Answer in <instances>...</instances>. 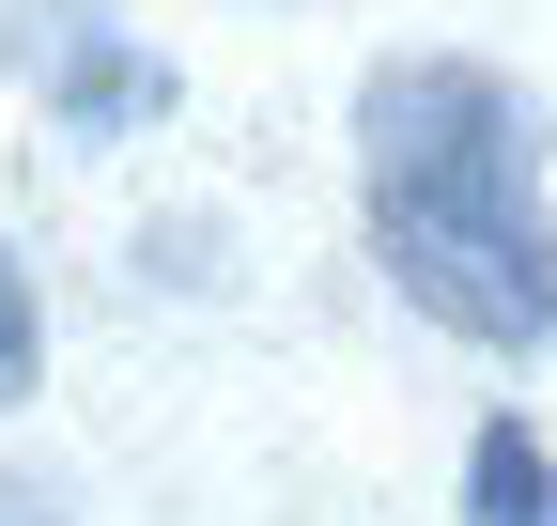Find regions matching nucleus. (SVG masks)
Listing matches in <instances>:
<instances>
[{
  "label": "nucleus",
  "mask_w": 557,
  "mask_h": 526,
  "mask_svg": "<svg viewBox=\"0 0 557 526\" xmlns=\"http://www.w3.org/2000/svg\"><path fill=\"white\" fill-rule=\"evenodd\" d=\"M47 78H62V124H78V140H124L139 109H171V62L156 47H109L78 0H47Z\"/></svg>",
  "instance_id": "2"
},
{
  "label": "nucleus",
  "mask_w": 557,
  "mask_h": 526,
  "mask_svg": "<svg viewBox=\"0 0 557 526\" xmlns=\"http://www.w3.org/2000/svg\"><path fill=\"white\" fill-rule=\"evenodd\" d=\"M542 93L480 47H403L357 78V217L418 325L480 356L557 341V202H542Z\"/></svg>",
  "instance_id": "1"
},
{
  "label": "nucleus",
  "mask_w": 557,
  "mask_h": 526,
  "mask_svg": "<svg viewBox=\"0 0 557 526\" xmlns=\"http://www.w3.org/2000/svg\"><path fill=\"white\" fill-rule=\"evenodd\" d=\"M0 526H62V496H32V480H0Z\"/></svg>",
  "instance_id": "5"
},
{
  "label": "nucleus",
  "mask_w": 557,
  "mask_h": 526,
  "mask_svg": "<svg viewBox=\"0 0 557 526\" xmlns=\"http://www.w3.org/2000/svg\"><path fill=\"white\" fill-rule=\"evenodd\" d=\"M465 526H557V449L527 418H480L465 434Z\"/></svg>",
  "instance_id": "3"
},
{
  "label": "nucleus",
  "mask_w": 557,
  "mask_h": 526,
  "mask_svg": "<svg viewBox=\"0 0 557 526\" xmlns=\"http://www.w3.org/2000/svg\"><path fill=\"white\" fill-rule=\"evenodd\" d=\"M47 372V310H32V279H16V248H0V403Z\"/></svg>",
  "instance_id": "4"
}]
</instances>
